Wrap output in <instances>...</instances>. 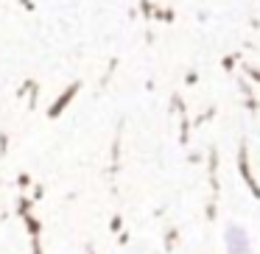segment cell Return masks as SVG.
Masks as SVG:
<instances>
[{"mask_svg": "<svg viewBox=\"0 0 260 254\" xmlns=\"http://www.w3.org/2000/svg\"><path fill=\"white\" fill-rule=\"evenodd\" d=\"M226 243H230V254H249L246 232L238 229V226H230V229H226Z\"/></svg>", "mask_w": 260, "mask_h": 254, "instance_id": "1", "label": "cell"}]
</instances>
